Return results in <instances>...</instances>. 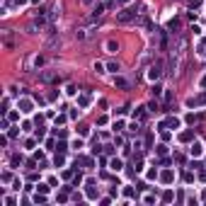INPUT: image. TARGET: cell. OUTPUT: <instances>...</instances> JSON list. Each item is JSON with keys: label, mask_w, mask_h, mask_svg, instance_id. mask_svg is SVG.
<instances>
[{"label": "cell", "mask_w": 206, "mask_h": 206, "mask_svg": "<svg viewBox=\"0 0 206 206\" xmlns=\"http://www.w3.org/2000/svg\"><path fill=\"white\" fill-rule=\"evenodd\" d=\"M133 17H136V12H133V10H124V12H121L116 19H119V22H131Z\"/></svg>", "instance_id": "1"}, {"label": "cell", "mask_w": 206, "mask_h": 206, "mask_svg": "<svg viewBox=\"0 0 206 206\" xmlns=\"http://www.w3.org/2000/svg\"><path fill=\"white\" fill-rule=\"evenodd\" d=\"M160 68H163L160 63H155V66H153V68H150V73H148V75H150V80H155V78H160Z\"/></svg>", "instance_id": "2"}, {"label": "cell", "mask_w": 206, "mask_h": 206, "mask_svg": "<svg viewBox=\"0 0 206 206\" xmlns=\"http://www.w3.org/2000/svg\"><path fill=\"white\" fill-rule=\"evenodd\" d=\"M192 155H201V143H194L192 146Z\"/></svg>", "instance_id": "3"}, {"label": "cell", "mask_w": 206, "mask_h": 206, "mask_svg": "<svg viewBox=\"0 0 206 206\" xmlns=\"http://www.w3.org/2000/svg\"><path fill=\"white\" fill-rule=\"evenodd\" d=\"M114 82H116V85H119V87H128V82H126V80H124V78H116Z\"/></svg>", "instance_id": "4"}, {"label": "cell", "mask_w": 206, "mask_h": 206, "mask_svg": "<svg viewBox=\"0 0 206 206\" xmlns=\"http://www.w3.org/2000/svg\"><path fill=\"white\" fill-rule=\"evenodd\" d=\"M112 170H121V160H114V163H112Z\"/></svg>", "instance_id": "5"}, {"label": "cell", "mask_w": 206, "mask_h": 206, "mask_svg": "<svg viewBox=\"0 0 206 206\" xmlns=\"http://www.w3.org/2000/svg\"><path fill=\"white\" fill-rule=\"evenodd\" d=\"M204 85H206V78H204Z\"/></svg>", "instance_id": "6"}]
</instances>
